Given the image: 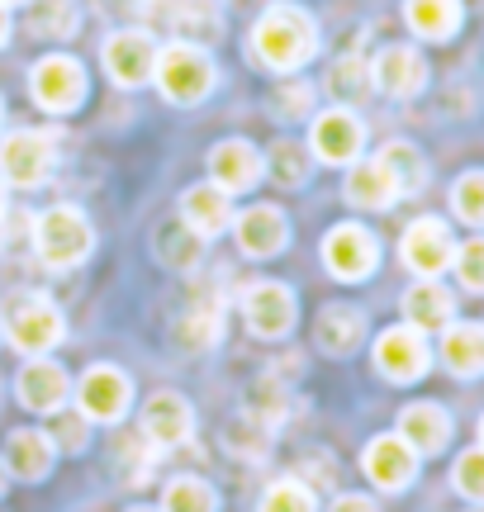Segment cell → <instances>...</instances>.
Returning a JSON list of instances; mask_svg holds the SVG:
<instances>
[{
    "label": "cell",
    "mask_w": 484,
    "mask_h": 512,
    "mask_svg": "<svg viewBox=\"0 0 484 512\" xmlns=\"http://www.w3.org/2000/svg\"><path fill=\"white\" fill-rule=\"evenodd\" d=\"M318 53V24L299 5H271L252 24V57L271 72H295Z\"/></svg>",
    "instance_id": "1"
},
{
    "label": "cell",
    "mask_w": 484,
    "mask_h": 512,
    "mask_svg": "<svg viewBox=\"0 0 484 512\" xmlns=\"http://www.w3.org/2000/svg\"><path fill=\"white\" fill-rule=\"evenodd\" d=\"M152 76H157V86H162L171 105H200L214 91V57L200 43H181L176 38L167 48H157Z\"/></svg>",
    "instance_id": "2"
},
{
    "label": "cell",
    "mask_w": 484,
    "mask_h": 512,
    "mask_svg": "<svg viewBox=\"0 0 484 512\" xmlns=\"http://www.w3.org/2000/svg\"><path fill=\"white\" fill-rule=\"evenodd\" d=\"M34 247L43 256V266H53V271H72L81 266L95 247V228L86 223L81 209H67V204H57L48 214H38L34 223Z\"/></svg>",
    "instance_id": "3"
},
{
    "label": "cell",
    "mask_w": 484,
    "mask_h": 512,
    "mask_svg": "<svg viewBox=\"0 0 484 512\" xmlns=\"http://www.w3.org/2000/svg\"><path fill=\"white\" fill-rule=\"evenodd\" d=\"M53 162H57V147H53V133H34V128H19L0 143V181L10 185H43L53 176Z\"/></svg>",
    "instance_id": "4"
},
{
    "label": "cell",
    "mask_w": 484,
    "mask_h": 512,
    "mask_svg": "<svg viewBox=\"0 0 484 512\" xmlns=\"http://www.w3.org/2000/svg\"><path fill=\"white\" fill-rule=\"evenodd\" d=\"M29 91H34V100L48 114H67V110H76V105L86 100V72H81V62H76V57L53 53V57H43V62L34 67Z\"/></svg>",
    "instance_id": "5"
},
{
    "label": "cell",
    "mask_w": 484,
    "mask_h": 512,
    "mask_svg": "<svg viewBox=\"0 0 484 512\" xmlns=\"http://www.w3.org/2000/svg\"><path fill=\"white\" fill-rule=\"evenodd\" d=\"M5 328H10V342L24 356H43V351H53L62 342L67 323H62V309H57L53 299H38L34 294V299H19Z\"/></svg>",
    "instance_id": "6"
},
{
    "label": "cell",
    "mask_w": 484,
    "mask_h": 512,
    "mask_svg": "<svg viewBox=\"0 0 484 512\" xmlns=\"http://www.w3.org/2000/svg\"><path fill=\"white\" fill-rule=\"evenodd\" d=\"M380 261V242L361 228V223H337L333 233L323 238V266L337 280H366Z\"/></svg>",
    "instance_id": "7"
},
{
    "label": "cell",
    "mask_w": 484,
    "mask_h": 512,
    "mask_svg": "<svg viewBox=\"0 0 484 512\" xmlns=\"http://www.w3.org/2000/svg\"><path fill=\"white\" fill-rule=\"evenodd\" d=\"M76 403L91 422H119L133 403V384L124 370L114 366H91L76 384Z\"/></svg>",
    "instance_id": "8"
},
{
    "label": "cell",
    "mask_w": 484,
    "mask_h": 512,
    "mask_svg": "<svg viewBox=\"0 0 484 512\" xmlns=\"http://www.w3.org/2000/svg\"><path fill=\"white\" fill-rule=\"evenodd\" d=\"M375 366L394 384L423 380V370H428V342H423V332L409 328V323L380 332V337H375Z\"/></svg>",
    "instance_id": "9"
},
{
    "label": "cell",
    "mask_w": 484,
    "mask_h": 512,
    "mask_svg": "<svg viewBox=\"0 0 484 512\" xmlns=\"http://www.w3.org/2000/svg\"><path fill=\"white\" fill-rule=\"evenodd\" d=\"M314 157L328 166H352L356 157H361V147H366V128H361V119H356L352 110H323L314 119Z\"/></svg>",
    "instance_id": "10"
},
{
    "label": "cell",
    "mask_w": 484,
    "mask_h": 512,
    "mask_svg": "<svg viewBox=\"0 0 484 512\" xmlns=\"http://www.w3.org/2000/svg\"><path fill=\"white\" fill-rule=\"evenodd\" d=\"M295 294L285 290L280 280H261V285H247L242 294V318L257 337H285L295 328Z\"/></svg>",
    "instance_id": "11"
},
{
    "label": "cell",
    "mask_w": 484,
    "mask_h": 512,
    "mask_svg": "<svg viewBox=\"0 0 484 512\" xmlns=\"http://www.w3.org/2000/svg\"><path fill=\"white\" fill-rule=\"evenodd\" d=\"M105 72H110L114 86H143L152 76V62H157V43L143 29H119V34L105 38Z\"/></svg>",
    "instance_id": "12"
},
{
    "label": "cell",
    "mask_w": 484,
    "mask_h": 512,
    "mask_svg": "<svg viewBox=\"0 0 484 512\" xmlns=\"http://www.w3.org/2000/svg\"><path fill=\"white\" fill-rule=\"evenodd\" d=\"M399 252H404V266L418 271L423 280H437V275L451 266V256H456V242H451L447 223L442 219H418L409 223V233L399 242Z\"/></svg>",
    "instance_id": "13"
},
{
    "label": "cell",
    "mask_w": 484,
    "mask_h": 512,
    "mask_svg": "<svg viewBox=\"0 0 484 512\" xmlns=\"http://www.w3.org/2000/svg\"><path fill=\"white\" fill-rule=\"evenodd\" d=\"M361 470H366V479H375V489L399 494V489H409L413 475H418V451H413L399 432H390V437H375L371 446H366Z\"/></svg>",
    "instance_id": "14"
},
{
    "label": "cell",
    "mask_w": 484,
    "mask_h": 512,
    "mask_svg": "<svg viewBox=\"0 0 484 512\" xmlns=\"http://www.w3.org/2000/svg\"><path fill=\"white\" fill-rule=\"evenodd\" d=\"M371 86L385 91L390 100H413V95L428 86V62H423L418 48L394 43V48H385V53L371 62Z\"/></svg>",
    "instance_id": "15"
},
{
    "label": "cell",
    "mask_w": 484,
    "mask_h": 512,
    "mask_svg": "<svg viewBox=\"0 0 484 512\" xmlns=\"http://www.w3.org/2000/svg\"><path fill=\"white\" fill-rule=\"evenodd\" d=\"M138 427H143V437H148L152 446L171 451V446L190 441V432H195V413H190V403L181 399V394H152V399L143 403Z\"/></svg>",
    "instance_id": "16"
},
{
    "label": "cell",
    "mask_w": 484,
    "mask_h": 512,
    "mask_svg": "<svg viewBox=\"0 0 484 512\" xmlns=\"http://www.w3.org/2000/svg\"><path fill=\"white\" fill-rule=\"evenodd\" d=\"M261 171H266L261 152L252 143H242V138H228V143H219L214 152H209V176H214L209 185H219L224 195L252 190V185L261 181Z\"/></svg>",
    "instance_id": "17"
},
{
    "label": "cell",
    "mask_w": 484,
    "mask_h": 512,
    "mask_svg": "<svg viewBox=\"0 0 484 512\" xmlns=\"http://www.w3.org/2000/svg\"><path fill=\"white\" fill-rule=\"evenodd\" d=\"M15 389H19V403H24V408H34V413H57V408L67 403V394H72V380H67L62 366L34 356V366L19 370Z\"/></svg>",
    "instance_id": "18"
},
{
    "label": "cell",
    "mask_w": 484,
    "mask_h": 512,
    "mask_svg": "<svg viewBox=\"0 0 484 512\" xmlns=\"http://www.w3.org/2000/svg\"><path fill=\"white\" fill-rule=\"evenodd\" d=\"M285 242H290V223L276 204H252L238 219V247L247 256H280Z\"/></svg>",
    "instance_id": "19"
},
{
    "label": "cell",
    "mask_w": 484,
    "mask_h": 512,
    "mask_svg": "<svg viewBox=\"0 0 484 512\" xmlns=\"http://www.w3.org/2000/svg\"><path fill=\"white\" fill-rule=\"evenodd\" d=\"M399 437L409 441L418 456H437L451 441L447 408H437V403H409V408L399 413Z\"/></svg>",
    "instance_id": "20"
},
{
    "label": "cell",
    "mask_w": 484,
    "mask_h": 512,
    "mask_svg": "<svg viewBox=\"0 0 484 512\" xmlns=\"http://www.w3.org/2000/svg\"><path fill=\"white\" fill-rule=\"evenodd\" d=\"M233 219V209H228V195L219 185H195L181 195V223H186L190 233H200V238H219Z\"/></svg>",
    "instance_id": "21"
},
{
    "label": "cell",
    "mask_w": 484,
    "mask_h": 512,
    "mask_svg": "<svg viewBox=\"0 0 484 512\" xmlns=\"http://www.w3.org/2000/svg\"><path fill=\"white\" fill-rule=\"evenodd\" d=\"M53 456H57V446H53L48 432H29V427H19V432H10V441H5V465H10V475L29 479V484L53 470Z\"/></svg>",
    "instance_id": "22"
},
{
    "label": "cell",
    "mask_w": 484,
    "mask_h": 512,
    "mask_svg": "<svg viewBox=\"0 0 484 512\" xmlns=\"http://www.w3.org/2000/svg\"><path fill=\"white\" fill-rule=\"evenodd\" d=\"M442 361L461 380L484 375V323H447L442 328Z\"/></svg>",
    "instance_id": "23"
},
{
    "label": "cell",
    "mask_w": 484,
    "mask_h": 512,
    "mask_svg": "<svg viewBox=\"0 0 484 512\" xmlns=\"http://www.w3.org/2000/svg\"><path fill=\"white\" fill-rule=\"evenodd\" d=\"M394 200H399V185H394V176L385 171L380 157H371V162H352V176H347V204H356V209H390Z\"/></svg>",
    "instance_id": "24"
},
{
    "label": "cell",
    "mask_w": 484,
    "mask_h": 512,
    "mask_svg": "<svg viewBox=\"0 0 484 512\" xmlns=\"http://www.w3.org/2000/svg\"><path fill=\"white\" fill-rule=\"evenodd\" d=\"M404 318H409V328H418V332H437L456 318V299H451V290H442L437 280H423V285H413V290L404 294Z\"/></svg>",
    "instance_id": "25"
},
{
    "label": "cell",
    "mask_w": 484,
    "mask_h": 512,
    "mask_svg": "<svg viewBox=\"0 0 484 512\" xmlns=\"http://www.w3.org/2000/svg\"><path fill=\"white\" fill-rule=\"evenodd\" d=\"M361 332H366V318H361V309H352V304H328V309L318 313V347L328 351V356L356 351Z\"/></svg>",
    "instance_id": "26"
},
{
    "label": "cell",
    "mask_w": 484,
    "mask_h": 512,
    "mask_svg": "<svg viewBox=\"0 0 484 512\" xmlns=\"http://www.w3.org/2000/svg\"><path fill=\"white\" fill-rule=\"evenodd\" d=\"M404 19L418 38L442 43L461 29V0H404Z\"/></svg>",
    "instance_id": "27"
},
{
    "label": "cell",
    "mask_w": 484,
    "mask_h": 512,
    "mask_svg": "<svg viewBox=\"0 0 484 512\" xmlns=\"http://www.w3.org/2000/svg\"><path fill=\"white\" fill-rule=\"evenodd\" d=\"M152 247L162 256V266H171V271H195V266H200V252H205V238L190 233L181 219H171L152 233Z\"/></svg>",
    "instance_id": "28"
},
{
    "label": "cell",
    "mask_w": 484,
    "mask_h": 512,
    "mask_svg": "<svg viewBox=\"0 0 484 512\" xmlns=\"http://www.w3.org/2000/svg\"><path fill=\"white\" fill-rule=\"evenodd\" d=\"M375 157H380V162H385V171L394 176V185H399V200H404V195H418V190L428 185V162H423V152H418L413 143H385Z\"/></svg>",
    "instance_id": "29"
},
{
    "label": "cell",
    "mask_w": 484,
    "mask_h": 512,
    "mask_svg": "<svg viewBox=\"0 0 484 512\" xmlns=\"http://www.w3.org/2000/svg\"><path fill=\"white\" fill-rule=\"evenodd\" d=\"M219 508V494L209 489L205 479L181 475L167 484V498H162V512H214Z\"/></svg>",
    "instance_id": "30"
},
{
    "label": "cell",
    "mask_w": 484,
    "mask_h": 512,
    "mask_svg": "<svg viewBox=\"0 0 484 512\" xmlns=\"http://www.w3.org/2000/svg\"><path fill=\"white\" fill-rule=\"evenodd\" d=\"M219 328H224V309L219 304H200V309H190L186 318H181V347H190V351H205V347H214L219 342Z\"/></svg>",
    "instance_id": "31"
},
{
    "label": "cell",
    "mask_w": 484,
    "mask_h": 512,
    "mask_svg": "<svg viewBox=\"0 0 484 512\" xmlns=\"http://www.w3.org/2000/svg\"><path fill=\"white\" fill-rule=\"evenodd\" d=\"M176 29H181V43H200V48H209L224 24H219V15H214L209 0H186L181 15H176Z\"/></svg>",
    "instance_id": "32"
},
{
    "label": "cell",
    "mask_w": 484,
    "mask_h": 512,
    "mask_svg": "<svg viewBox=\"0 0 484 512\" xmlns=\"http://www.w3.org/2000/svg\"><path fill=\"white\" fill-rule=\"evenodd\" d=\"M34 34L43 38H72L76 34V0H34Z\"/></svg>",
    "instance_id": "33"
},
{
    "label": "cell",
    "mask_w": 484,
    "mask_h": 512,
    "mask_svg": "<svg viewBox=\"0 0 484 512\" xmlns=\"http://www.w3.org/2000/svg\"><path fill=\"white\" fill-rule=\"evenodd\" d=\"M451 209H456L461 223L484 228V171H466L461 181L451 185Z\"/></svg>",
    "instance_id": "34"
},
{
    "label": "cell",
    "mask_w": 484,
    "mask_h": 512,
    "mask_svg": "<svg viewBox=\"0 0 484 512\" xmlns=\"http://www.w3.org/2000/svg\"><path fill=\"white\" fill-rule=\"evenodd\" d=\"M328 91L337 100H361V95L371 91V67L361 57H342L333 72H328Z\"/></svg>",
    "instance_id": "35"
},
{
    "label": "cell",
    "mask_w": 484,
    "mask_h": 512,
    "mask_svg": "<svg viewBox=\"0 0 484 512\" xmlns=\"http://www.w3.org/2000/svg\"><path fill=\"white\" fill-rule=\"evenodd\" d=\"M261 162H266V171H271L280 185H299L304 176H309V157H304L299 143H290V138L271 147V157H261Z\"/></svg>",
    "instance_id": "36"
},
{
    "label": "cell",
    "mask_w": 484,
    "mask_h": 512,
    "mask_svg": "<svg viewBox=\"0 0 484 512\" xmlns=\"http://www.w3.org/2000/svg\"><path fill=\"white\" fill-rule=\"evenodd\" d=\"M261 512H314V494L299 479H276L261 498Z\"/></svg>",
    "instance_id": "37"
},
{
    "label": "cell",
    "mask_w": 484,
    "mask_h": 512,
    "mask_svg": "<svg viewBox=\"0 0 484 512\" xmlns=\"http://www.w3.org/2000/svg\"><path fill=\"white\" fill-rule=\"evenodd\" d=\"M451 266H456V275H461V285L470 294H484V238H470L466 247H456Z\"/></svg>",
    "instance_id": "38"
},
{
    "label": "cell",
    "mask_w": 484,
    "mask_h": 512,
    "mask_svg": "<svg viewBox=\"0 0 484 512\" xmlns=\"http://www.w3.org/2000/svg\"><path fill=\"white\" fill-rule=\"evenodd\" d=\"M451 479H456V489H461L466 498L484 503V446H475V451H466V456L456 460Z\"/></svg>",
    "instance_id": "39"
},
{
    "label": "cell",
    "mask_w": 484,
    "mask_h": 512,
    "mask_svg": "<svg viewBox=\"0 0 484 512\" xmlns=\"http://www.w3.org/2000/svg\"><path fill=\"white\" fill-rule=\"evenodd\" d=\"M86 413H76V418H62L57 422V446H67V451H81L86 446Z\"/></svg>",
    "instance_id": "40"
},
{
    "label": "cell",
    "mask_w": 484,
    "mask_h": 512,
    "mask_svg": "<svg viewBox=\"0 0 484 512\" xmlns=\"http://www.w3.org/2000/svg\"><path fill=\"white\" fill-rule=\"evenodd\" d=\"M309 100H314V91H309L304 81H299V86H285V91H280V114H285V119H290V114H304Z\"/></svg>",
    "instance_id": "41"
},
{
    "label": "cell",
    "mask_w": 484,
    "mask_h": 512,
    "mask_svg": "<svg viewBox=\"0 0 484 512\" xmlns=\"http://www.w3.org/2000/svg\"><path fill=\"white\" fill-rule=\"evenodd\" d=\"M328 512H380V508H375L371 498H361V494H342Z\"/></svg>",
    "instance_id": "42"
},
{
    "label": "cell",
    "mask_w": 484,
    "mask_h": 512,
    "mask_svg": "<svg viewBox=\"0 0 484 512\" xmlns=\"http://www.w3.org/2000/svg\"><path fill=\"white\" fill-rule=\"evenodd\" d=\"M100 5H105L110 15H138V10H143L148 0H100Z\"/></svg>",
    "instance_id": "43"
},
{
    "label": "cell",
    "mask_w": 484,
    "mask_h": 512,
    "mask_svg": "<svg viewBox=\"0 0 484 512\" xmlns=\"http://www.w3.org/2000/svg\"><path fill=\"white\" fill-rule=\"evenodd\" d=\"M10 38V15H5V5H0V43Z\"/></svg>",
    "instance_id": "44"
},
{
    "label": "cell",
    "mask_w": 484,
    "mask_h": 512,
    "mask_svg": "<svg viewBox=\"0 0 484 512\" xmlns=\"http://www.w3.org/2000/svg\"><path fill=\"white\" fill-rule=\"evenodd\" d=\"M0 219H5V181H0Z\"/></svg>",
    "instance_id": "45"
},
{
    "label": "cell",
    "mask_w": 484,
    "mask_h": 512,
    "mask_svg": "<svg viewBox=\"0 0 484 512\" xmlns=\"http://www.w3.org/2000/svg\"><path fill=\"white\" fill-rule=\"evenodd\" d=\"M0 494H5V465H0Z\"/></svg>",
    "instance_id": "46"
},
{
    "label": "cell",
    "mask_w": 484,
    "mask_h": 512,
    "mask_svg": "<svg viewBox=\"0 0 484 512\" xmlns=\"http://www.w3.org/2000/svg\"><path fill=\"white\" fill-rule=\"evenodd\" d=\"M0 5H24V0H0Z\"/></svg>",
    "instance_id": "47"
},
{
    "label": "cell",
    "mask_w": 484,
    "mask_h": 512,
    "mask_svg": "<svg viewBox=\"0 0 484 512\" xmlns=\"http://www.w3.org/2000/svg\"><path fill=\"white\" fill-rule=\"evenodd\" d=\"M129 512H152V508H129Z\"/></svg>",
    "instance_id": "48"
},
{
    "label": "cell",
    "mask_w": 484,
    "mask_h": 512,
    "mask_svg": "<svg viewBox=\"0 0 484 512\" xmlns=\"http://www.w3.org/2000/svg\"><path fill=\"white\" fill-rule=\"evenodd\" d=\"M480 441H484V422H480Z\"/></svg>",
    "instance_id": "49"
}]
</instances>
